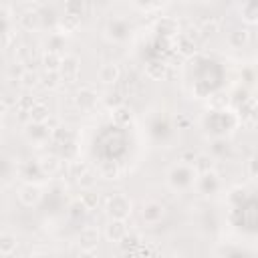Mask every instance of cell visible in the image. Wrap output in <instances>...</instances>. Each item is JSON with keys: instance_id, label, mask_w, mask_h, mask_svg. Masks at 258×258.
I'll return each mask as SVG.
<instances>
[{"instance_id": "6da1fadb", "label": "cell", "mask_w": 258, "mask_h": 258, "mask_svg": "<svg viewBox=\"0 0 258 258\" xmlns=\"http://www.w3.org/2000/svg\"><path fill=\"white\" fill-rule=\"evenodd\" d=\"M196 177H198V171L191 163H177L173 165L169 171H167V183L171 189L175 191H185L189 189L194 183H196Z\"/></svg>"}, {"instance_id": "7a4b0ae2", "label": "cell", "mask_w": 258, "mask_h": 258, "mask_svg": "<svg viewBox=\"0 0 258 258\" xmlns=\"http://www.w3.org/2000/svg\"><path fill=\"white\" fill-rule=\"evenodd\" d=\"M105 212H107L109 218L127 220V218L131 216V212H133V204H131V200H129L125 194L117 191V194H111V196L107 198V202H105Z\"/></svg>"}, {"instance_id": "3957f363", "label": "cell", "mask_w": 258, "mask_h": 258, "mask_svg": "<svg viewBox=\"0 0 258 258\" xmlns=\"http://www.w3.org/2000/svg\"><path fill=\"white\" fill-rule=\"evenodd\" d=\"M73 103H75V107H77L79 111L89 113V111H93V109L97 107V103H99V93H97L91 85H83V87H79V89L75 91Z\"/></svg>"}, {"instance_id": "277c9868", "label": "cell", "mask_w": 258, "mask_h": 258, "mask_svg": "<svg viewBox=\"0 0 258 258\" xmlns=\"http://www.w3.org/2000/svg\"><path fill=\"white\" fill-rule=\"evenodd\" d=\"M139 216H141V222L143 224L155 226V224H159L165 218V206L161 202H157V200H147V202L141 204Z\"/></svg>"}, {"instance_id": "5b68a950", "label": "cell", "mask_w": 258, "mask_h": 258, "mask_svg": "<svg viewBox=\"0 0 258 258\" xmlns=\"http://www.w3.org/2000/svg\"><path fill=\"white\" fill-rule=\"evenodd\" d=\"M196 187H198V191L202 196H214V194H218V189H220V177H218V173L214 169L212 171L198 173Z\"/></svg>"}, {"instance_id": "8992f818", "label": "cell", "mask_w": 258, "mask_h": 258, "mask_svg": "<svg viewBox=\"0 0 258 258\" xmlns=\"http://www.w3.org/2000/svg\"><path fill=\"white\" fill-rule=\"evenodd\" d=\"M105 32H107V38H111V40H115V42H123V40L129 36V32H131V24H129L125 18L117 16V18H111V20H109Z\"/></svg>"}, {"instance_id": "52a82bcc", "label": "cell", "mask_w": 258, "mask_h": 258, "mask_svg": "<svg viewBox=\"0 0 258 258\" xmlns=\"http://www.w3.org/2000/svg\"><path fill=\"white\" fill-rule=\"evenodd\" d=\"M127 234H129V228L121 218H111L109 224L105 226V238L113 244H121L127 238Z\"/></svg>"}, {"instance_id": "ba28073f", "label": "cell", "mask_w": 258, "mask_h": 258, "mask_svg": "<svg viewBox=\"0 0 258 258\" xmlns=\"http://www.w3.org/2000/svg\"><path fill=\"white\" fill-rule=\"evenodd\" d=\"M58 73H60L62 83H75L79 79V73H81V60H79V56L67 54L62 58V64H60Z\"/></svg>"}, {"instance_id": "9c48e42d", "label": "cell", "mask_w": 258, "mask_h": 258, "mask_svg": "<svg viewBox=\"0 0 258 258\" xmlns=\"http://www.w3.org/2000/svg\"><path fill=\"white\" fill-rule=\"evenodd\" d=\"M99 238H101V234L95 226H85L77 236V244H79L81 252H93L99 244Z\"/></svg>"}, {"instance_id": "30bf717a", "label": "cell", "mask_w": 258, "mask_h": 258, "mask_svg": "<svg viewBox=\"0 0 258 258\" xmlns=\"http://www.w3.org/2000/svg\"><path fill=\"white\" fill-rule=\"evenodd\" d=\"M18 200H20L22 206L32 208V206H36V204L42 200V189H40L36 183L28 181V183H24V185L18 189Z\"/></svg>"}, {"instance_id": "8fae6325", "label": "cell", "mask_w": 258, "mask_h": 258, "mask_svg": "<svg viewBox=\"0 0 258 258\" xmlns=\"http://www.w3.org/2000/svg\"><path fill=\"white\" fill-rule=\"evenodd\" d=\"M50 133H52V129L46 123H34V121H30L24 129V135L32 143H44L46 139H50Z\"/></svg>"}, {"instance_id": "7c38bea8", "label": "cell", "mask_w": 258, "mask_h": 258, "mask_svg": "<svg viewBox=\"0 0 258 258\" xmlns=\"http://www.w3.org/2000/svg\"><path fill=\"white\" fill-rule=\"evenodd\" d=\"M18 24H20V28H24V30H28V32L40 30V28H42V16H40L38 10L28 8V10H24V12L18 16Z\"/></svg>"}, {"instance_id": "4fadbf2b", "label": "cell", "mask_w": 258, "mask_h": 258, "mask_svg": "<svg viewBox=\"0 0 258 258\" xmlns=\"http://www.w3.org/2000/svg\"><path fill=\"white\" fill-rule=\"evenodd\" d=\"M36 161H38L40 169L44 171V175H48V177L54 175V173H58L60 167H62V157L56 155V153H44V155H40Z\"/></svg>"}, {"instance_id": "5bb4252c", "label": "cell", "mask_w": 258, "mask_h": 258, "mask_svg": "<svg viewBox=\"0 0 258 258\" xmlns=\"http://www.w3.org/2000/svg\"><path fill=\"white\" fill-rule=\"evenodd\" d=\"M56 28L62 36L67 34H75L79 28H81V16L77 14H71V12H64L58 20H56Z\"/></svg>"}, {"instance_id": "9a60e30c", "label": "cell", "mask_w": 258, "mask_h": 258, "mask_svg": "<svg viewBox=\"0 0 258 258\" xmlns=\"http://www.w3.org/2000/svg\"><path fill=\"white\" fill-rule=\"evenodd\" d=\"M121 79V69L117 62H107L99 69V81L103 85H117Z\"/></svg>"}, {"instance_id": "2e32d148", "label": "cell", "mask_w": 258, "mask_h": 258, "mask_svg": "<svg viewBox=\"0 0 258 258\" xmlns=\"http://www.w3.org/2000/svg\"><path fill=\"white\" fill-rule=\"evenodd\" d=\"M50 119V109L44 101H36L32 105V109L28 111V121H34V123H46Z\"/></svg>"}, {"instance_id": "e0dca14e", "label": "cell", "mask_w": 258, "mask_h": 258, "mask_svg": "<svg viewBox=\"0 0 258 258\" xmlns=\"http://www.w3.org/2000/svg\"><path fill=\"white\" fill-rule=\"evenodd\" d=\"M248 42H250V32H248V28H234V30L228 34V44H230L232 48H244Z\"/></svg>"}, {"instance_id": "ac0fdd59", "label": "cell", "mask_w": 258, "mask_h": 258, "mask_svg": "<svg viewBox=\"0 0 258 258\" xmlns=\"http://www.w3.org/2000/svg\"><path fill=\"white\" fill-rule=\"evenodd\" d=\"M40 175H44V171L40 169L38 161H24V163H20V177L22 179L32 181V179H38Z\"/></svg>"}, {"instance_id": "d6986e66", "label": "cell", "mask_w": 258, "mask_h": 258, "mask_svg": "<svg viewBox=\"0 0 258 258\" xmlns=\"http://www.w3.org/2000/svg\"><path fill=\"white\" fill-rule=\"evenodd\" d=\"M16 246H18V242H16V236L14 234H8V232L0 234V256H4V258L12 256L14 250H16Z\"/></svg>"}, {"instance_id": "ffe728a7", "label": "cell", "mask_w": 258, "mask_h": 258, "mask_svg": "<svg viewBox=\"0 0 258 258\" xmlns=\"http://www.w3.org/2000/svg\"><path fill=\"white\" fill-rule=\"evenodd\" d=\"M62 58H64V56H62L60 52L44 50V54H42L40 62H42L44 71H58V69H60V64H62Z\"/></svg>"}, {"instance_id": "44dd1931", "label": "cell", "mask_w": 258, "mask_h": 258, "mask_svg": "<svg viewBox=\"0 0 258 258\" xmlns=\"http://www.w3.org/2000/svg\"><path fill=\"white\" fill-rule=\"evenodd\" d=\"M50 139L54 141V143H58V145H64V143H69V141H75V131L71 129V127H56V129H52V133H50Z\"/></svg>"}, {"instance_id": "7402d4cb", "label": "cell", "mask_w": 258, "mask_h": 258, "mask_svg": "<svg viewBox=\"0 0 258 258\" xmlns=\"http://www.w3.org/2000/svg\"><path fill=\"white\" fill-rule=\"evenodd\" d=\"M175 50L181 54V56H191L196 52V40H191L189 36L185 34H179L177 42H175Z\"/></svg>"}, {"instance_id": "603a6c76", "label": "cell", "mask_w": 258, "mask_h": 258, "mask_svg": "<svg viewBox=\"0 0 258 258\" xmlns=\"http://www.w3.org/2000/svg\"><path fill=\"white\" fill-rule=\"evenodd\" d=\"M113 121H115L117 127H125V125H129V123L133 121V113H131V109H127L125 105L113 109Z\"/></svg>"}, {"instance_id": "cb8c5ba5", "label": "cell", "mask_w": 258, "mask_h": 258, "mask_svg": "<svg viewBox=\"0 0 258 258\" xmlns=\"http://www.w3.org/2000/svg\"><path fill=\"white\" fill-rule=\"evenodd\" d=\"M165 71H167V64L157 62V60L147 62V67H145V75H147L149 79H153V81H161V79L165 77Z\"/></svg>"}, {"instance_id": "d4e9b609", "label": "cell", "mask_w": 258, "mask_h": 258, "mask_svg": "<svg viewBox=\"0 0 258 258\" xmlns=\"http://www.w3.org/2000/svg\"><path fill=\"white\" fill-rule=\"evenodd\" d=\"M99 175L103 179H119L121 169H119V165L115 161H103L101 167H99Z\"/></svg>"}, {"instance_id": "484cf974", "label": "cell", "mask_w": 258, "mask_h": 258, "mask_svg": "<svg viewBox=\"0 0 258 258\" xmlns=\"http://www.w3.org/2000/svg\"><path fill=\"white\" fill-rule=\"evenodd\" d=\"M79 200L83 202V206L87 208V212L97 210V206H99V202H101L99 194H97V191H93V187H91V189H83V194H81V198H79Z\"/></svg>"}, {"instance_id": "4316f807", "label": "cell", "mask_w": 258, "mask_h": 258, "mask_svg": "<svg viewBox=\"0 0 258 258\" xmlns=\"http://www.w3.org/2000/svg\"><path fill=\"white\" fill-rule=\"evenodd\" d=\"M14 60L16 62H22V64H28L30 60H34V50L32 46L28 44H20V46H14Z\"/></svg>"}, {"instance_id": "83f0119b", "label": "cell", "mask_w": 258, "mask_h": 258, "mask_svg": "<svg viewBox=\"0 0 258 258\" xmlns=\"http://www.w3.org/2000/svg\"><path fill=\"white\" fill-rule=\"evenodd\" d=\"M60 83H62V79H60L58 71H44V75L40 77V85L44 89H56Z\"/></svg>"}, {"instance_id": "f1b7e54d", "label": "cell", "mask_w": 258, "mask_h": 258, "mask_svg": "<svg viewBox=\"0 0 258 258\" xmlns=\"http://www.w3.org/2000/svg\"><path fill=\"white\" fill-rule=\"evenodd\" d=\"M194 167H196V171H198V173L212 171V169H214V157H212V155H208V153H200V155H196Z\"/></svg>"}, {"instance_id": "f546056e", "label": "cell", "mask_w": 258, "mask_h": 258, "mask_svg": "<svg viewBox=\"0 0 258 258\" xmlns=\"http://www.w3.org/2000/svg\"><path fill=\"white\" fill-rule=\"evenodd\" d=\"M85 214H87V208L83 206V202H81V200L71 202V204H69V208H67V216H69V220H73V222H79Z\"/></svg>"}, {"instance_id": "4dcf8cb0", "label": "cell", "mask_w": 258, "mask_h": 258, "mask_svg": "<svg viewBox=\"0 0 258 258\" xmlns=\"http://www.w3.org/2000/svg\"><path fill=\"white\" fill-rule=\"evenodd\" d=\"M18 83H20V87H24V89H32V87H36V85L40 83V77H38L32 69H24V73H22L20 79H18Z\"/></svg>"}, {"instance_id": "1f68e13d", "label": "cell", "mask_w": 258, "mask_h": 258, "mask_svg": "<svg viewBox=\"0 0 258 258\" xmlns=\"http://www.w3.org/2000/svg\"><path fill=\"white\" fill-rule=\"evenodd\" d=\"M198 28H200L202 36H212V34H216L220 30V20L214 18V16L212 18H206V20H202V24Z\"/></svg>"}, {"instance_id": "d6a6232c", "label": "cell", "mask_w": 258, "mask_h": 258, "mask_svg": "<svg viewBox=\"0 0 258 258\" xmlns=\"http://www.w3.org/2000/svg\"><path fill=\"white\" fill-rule=\"evenodd\" d=\"M44 50H50V52H60L62 48H64V36L60 34V32H56V34H50L48 38H46V42H44Z\"/></svg>"}, {"instance_id": "836d02e7", "label": "cell", "mask_w": 258, "mask_h": 258, "mask_svg": "<svg viewBox=\"0 0 258 258\" xmlns=\"http://www.w3.org/2000/svg\"><path fill=\"white\" fill-rule=\"evenodd\" d=\"M157 30H159V34H163V36H173V34L177 32V22H175L173 18H161V20L157 22Z\"/></svg>"}, {"instance_id": "e575fe53", "label": "cell", "mask_w": 258, "mask_h": 258, "mask_svg": "<svg viewBox=\"0 0 258 258\" xmlns=\"http://www.w3.org/2000/svg\"><path fill=\"white\" fill-rule=\"evenodd\" d=\"M60 157H62L64 161L79 159V147H77V141H69V143L60 145Z\"/></svg>"}, {"instance_id": "d590c367", "label": "cell", "mask_w": 258, "mask_h": 258, "mask_svg": "<svg viewBox=\"0 0 258 258\" xmlns=\"http://www.w3.org/2000/svg\"><path fill=\"white\" fill-rule=\"evenodd\" d=\"M248 200V191L244 187H234L230 194H228V202L236 208H242V204Z\"/></svg>"}, {"instance_id": "8d00e7d4", "label": "cell", "mask_w": 258, "mask_h": 258, "mask_svg": "<svg viewBox=\"0 0 258 258\" xmlns=\"http://www.w3.org/2000/svg\"><path fill=\"white\" fill-rule=\"evenodd\" d=\"M69 177H73V179H79L85 171H87V165L81 161V159H73V161H69Z\"/></svg>"}, {"instance_id": "74e56055", "label": "cell", "mask_w": 258, "mask_h": 258, "mask_svg": "<svg viewBox=\"0 0 258 258\" xmlns=\"http://www.w3.org/2000/svg\"><path fill=\"white\" fill-rule=\"evenodd\" d=\"M123 93L121 91H111L107 97H105V105L109 107V109H117V107H121L123 105Z\"/></svg>"}, {"instance_id": "f35d334b", "label": "cell", "mask_w": 258, "mask_h": 258, "mask_svg": "<svg viewBox=\"0 0 258 258\" xmlns=\"http://www.w3.org/2000/svg\"><path fill=\"white\" fill-rule=\"evenodd\" d=\"M77 183L81 185V189H91V187H95V183H97V175L87 169V171L77 179Z\"/></svg>"}, {"instance_id": "ab89813d", "label": "cell", "mask_w": 258, "mask_h": 258, "mask_svg": "<svg viewBox=\"0 0 258 258\" xmlns=\"http://www.w3.org/2000/svg\"><path fill=\"white\" fill-rule=\"evenodd\" d=\"M210 107H212V111H224V109L228 107V97L222 95V93L212 95V97H210Z\"/></svg>"}, {"instance_id": "60d3db41", "label": "cell", "mask_w": 258, "mask_h": 258, "mask_svg": "<svg viewBox=\"0 0 258 258\" xmlns=\"http://www.w3.org/2000/svg\"><path fill=\"white\" fill-rule=\"evenodd\" d=\"M36 101H38L36 97H30V95H22V97H18V105H16V109H18V111H22V113H28Z\"/></svg>"}, {"instance_id": "b9f144b4", "label": "cell", "mask_w": 258, "mask_h": 258, "mask_svg": "<svg viewBox=\"0 0 258 258\" xmlns=\"http://www.w3.org/2000/svg\"><path fill=\"white\" fill-rule=\"evenodd\" d=\"M83 0H64V12H71V14H77V16H83Z\"/></svg>"}, {"instance_id": "7bdbcfd3", "label": "cell", "mask_w": 258, "mask_h": 258, "mask_svg": "<svg viewBox=\"0 0 258 258\" xmlns=\"http://www.w3.org/2000/svg\"><path fill=\"white\" fill-rule=\"evenodd\" d=\"M212 151L216 153V155H220V157H224L228 151H230V145H228V141L224 139V137H218L216 141H214V145H212Z\"/></svg>"}, {"instance_id": "ee69618b", "label": "cell", "mask_w": 258, "mask_h": 258, "mask_svg": "<svg viewBox=\"0 0 258 258\" xmlns=\"http://www.w3.org/2000/svg\"><path fill=\"white\" fill-rule=\"evenodd\" d=\"M16 38V30L10 26V22H4V48H10Z\"/></svg>"}, {"instance_id": "f6af8a7d", "label": "cell", "mask_w": 258, "mask_h": 258, "mask_svg": "<svg viewBox=\"0 0 258 258\" xmlns=\"http://www.w3.org/2000/svg\"><path fill=\"white\" fill-rule=\"evenodd\" d=\"M175 125H177V129H189L191 127V117L189 115H185V113H177V117H175Z\"/></svg>"}, {"instance_id": "bcb514c9", "label": "cell", "mask_w": 258, "mask_h": 258, "mask_svg": "<svg viewBox=\"0 0 258 258\" xmlns=\"http://www.w3.org/2000/svg\"><path fill=\"white\" fill-rule=\"evenodd\" d=\"M16 105H18V97L16 95H12V93H4V97H2V107L4 109H16Z\"/></svg>"}, {"instance_id": "7dc6e473", "label": "cell", "mask_w": 258, "mask_h": 258, "mask_svg": "<svg viewBox=\"0 0 258 258\" xmlns=\"http://www.w3.org/2000/svg\"><path fill=\"white\" fill-rule=\"evenodd\" d=\"M246 169H248L250 177H258V153H256V155H252V157L248 159V165H246Z\"/></svg>"}]
</instances>
